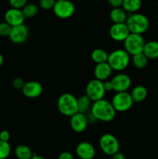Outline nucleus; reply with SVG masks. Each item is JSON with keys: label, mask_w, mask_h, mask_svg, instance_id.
<instances>
[{"label": "nucleus", "mask_w": 158, "mask_h": 159, "mask_svg": "<svg viewBox=\"0 0 158 159\" xmlns=\"http://www.w3.org/2000/svg\"><path fill=\"white\" fill-rule=\"evenodd\" d=\"M92 117L102 122H110L115 118L116 111L111 102L105 99L94 102L91 107Z\"/></svg>", "instance_id": "obj_1"}, {"label": "nucleus", "mask_w": 158, "mask_h": 159, "mask_svg": "<svg viewBox=\"0 0 158 159\" xmlns=\"http://www.w3.org/2000/svg\"><path fill=\"white\" fill-rule=\"evenodd\" d=\"M57 108H58L59 112L64 116L71 117L78 112L77 98H76L71 93H63L58 98Z\"/></svg>", "instance_id": "obj_2"}, {"label": "nucleus", "mask_w": 158, "mask_h": 159, "mask_svg": "<svg viewBox=\"0 0 158 159\" xmlns=\"http://www.w3.org/2000/svg\"><path fill=\"white\" fill-rule=\"evenodd\" d=\"M125 24L131 34L142 35L148 30L150 26V21L145 15L136 12L128 16Z\"/></svg>", "instance_id": "obj_3"}, {"label": "nucleus", "mask_w": 158, "mask_h": 159, "mask_svg": "<svg viewBox=\"0 0 158 159\" xmlns=\"http://www.w3.org/2000/svg\"><path fill=\"white\" fill-rule=\"evenodd\" d=\"M131 59L130 55L124 49H116L108 54V65L114 71H121L127 68L129 65Z\"/></svg>", "instance_id": "obj_4"}, {"label": "nucleus", "mask_w": 158, "mask_h": 159, "mask_svg": "<svg viewBox=\"0 0 158 159\" xmlns=\"http://www.w3.org/2000/svg\"><path fill=\"white\" fill-rule=\"evenodd\" d=\"M124 50L129 55H135L143 51L145 40L140 34H131L124 40Z\"/></svg>", "instance_id": "obj_5"}, {"label": "nucleus", "mask_w": 158, "mask_h": 159, "mask_svg": "<svg viewBox=\"0 0 158 159\" xmlns=\"http://www.w3.org/2000/svg\"><path fill=\"white\" fill-rule=\"evenodd\" d=\"M99 147L105 155L112 156L119 152V142L116 136L111 134H105L99 140Z\"/></svg>", "instance_id": "obj_6"}, {"label": "nucleus", "mask_w": 158, "mask_h": 159, "mask_svg": "<svg viewBox=\"0 0 158 159\" xmlns=\"http://www.w3.org/2000/svg\"><path fill=\"white\" fill-rule=\"evenodd\" d=\"M133 100L130 93L128 92L116 93L111 101L112 105L114 107L116 112L128 111L133 104Z\"/></svg>", "instance_id": "obj_7"}, {"label": "nucleus", "mask_w": 158, "mask_h": 159, "mask_svg": "<svg viewBox=\"0 0 158 159\" xmlns=\"http://www.w3.org/2000/svg\"><path fill=\"white\" fill-rule=\"evenodd\" d=\"M105 93L103 82L95 79L90 81L85 89V95L91 99V102H96L104 99Z\"/></svg>", "instance_id": "obj_8"}, {"label": "nucleus", "mask_w": 158, "mask_h": 159, "mask_svg": "<svg viewBox=\"0 0 158 159\" xmlns=\"http://www.w3.org/2000/svg\"><path fill=\"white\" fill-rule=\"evenodd\" d=\"M53 11L56 16L64 20L74 15L75 6L70 0H57L53 8Z\"/></svg>", "instance_id": "obj_9"}, {"label": "nucleus", "mask_w": 158, "mask_h": 159, "mask_svg": "<svg viewBox=\"0 0 158 159\" xmlns=\"http://www.w3.org/2000/svg\"><path fill=\"white\" fill-rule=\"evenodd\" d=\"M29 29L27 26L23 24L19 25V26H13L12 28L9 38L11 41L15 44H21L26 41L29 37Z\"/></svg>", "instance_id": "obj_10"}, {"label": "nucleus", "mask_w": 158, "mask_h": 159, "mask_svg": "<svg viewBox=\"0 0 158 159\" xmlns=\"http://www.w3.org/2000/svg\"><path fill=\"white\" fill-rule=\"evenodd\" d=\"M111 82L112 83L113 91L116 93L127 92L132 85V80L129 76L123 73L116 75L111 79Z\"/></svg>", "instance_id": "obj_11"}, {"label": "nucleus", "mask_w": 158, "mask_h": 159, "mask_svg": "<svg viewBox=\"0 0 158 159\" xmlns=\"http://www.w3.org/2000/svg\"><path fill=\"white\" fill-rule=\"evenodd\" d=\"M110 37L116 41H124L130 34L129 28L125 23H113L109 29Z\"/></svg>", "instance_id": "obj_12"}, {"label": "nucleus", "mask_w": 158, "mask_h": 159, "mask_svg": "<svg viewBox=\"0 0 158 159\" xmlns=\"http://www.w3.org/2000/svg\"><path fill=\"white\" fill-rule=\"evenodd\" d=\"M4 18L5 22L10 25L12 27L23 24L26 19L23 16L22 9H14V8H10L5 12Z\"/></svg>", "instance_id": "obj_13"}, {"label": "nucleus", "mask_w": 158, "mask_h": 159, "mask_svg": "<svg viewBox=\"0 0 158 159\" xmlns=\"http://www.w3.org/2000/svg\"><path fill=\"white\" fill-rule=\"evenodd\" d=\"M88 118L85 114L77 112L70 119V126L73 131L76 133H82L86 130L88 127Z\"/></svg>", "instance_id": "obj_14"}, {"label": "nucleus", "mask_w": 158, "mask_h": 159, "mask_svg": "<svg viewBox=\"0 0 158 159\" xmlns=\"http://www.w3.org/2000/svg\"><path fill=\"white\" fill-rule=\"evenodd\" d=\"M23 94L28 98L39 97L43 93V86L41 84L36 81H29L25 83L22 89Z\"/></svg>", "instance_id": "obj_15"}, {"label": "nucleus", "mask_w": 158, "mask_h": 159, "mask_svg": "<svg viewBox=\"0 0 158 159\" xmlns=\"http://www.w3.org/2000/svg\"><path fill=\"white\" fill-rule=\"evenodd\" d=\"M76 154L81 159H93L95 155V149L91 143L82 141L76 147Z\"/></svg>", "instance_id": "obj_16"}, {"label": "nucleus", "mask_w": 158, "mask_h": 159, "mask_svg": "<svg viewBox=\"0 0 158 159\" xmlns=\"http://www.w3.org/2000/svg\"><path fill=\"white\" fill-rule=\"evenodd\" d=\"M112 69L108 65V62L98 64L95 65L94 69V75L95 79H98L102 82L108 80V78L111 76Z\"/></svg>", "instance_id": "obj_17"}, {"label": "nucleus", "mask_w": 158, "mask_h": 159, "mask_svg": "<svg viewBox=\"0 0 158 159\" xmlns=\"http://www.w3.org/2000/svg\"><path fill=\"white\" fill-rule=\"evenodd\" d=\"M109 17L113 23H125L128 18V15L122 7L114 8L110 11Z\"/></svg>", "instance_id": "obj_18"}, {"label": "nucleus", "mask_w": 158, "mask_h": 159, "mask_svg": "<svg viewBox=\"0 0 158 159\" xmlns=\"http://www.w3.org/2000/svg\"><path fill=\"white\" fill-rule=\"evenodd\" d=\"M143 53L148 59L158 58V41L152 40L146 43Z\"/></svg>", "instance_id": "obj_19"}, {"label": "nucleus", "mask_w": 158, "mask_h": 159, "mask_svg": "<svg viewBox=\"0 0 158 159\" xmlns=\"http://www.w3.org/2000/svg\"><path fill=\"white\" fill-rule=\"evenodd\" d=\"M147 94H148L147 89L143 85H136L130 93L134 102H140L145 100L146 98L147 97Z\"/></svg>", "instance_id": "obj_20"}, {"label": "nucleus", "mask_w": 158, "mask_h": 159, "mask_svg": "<svg viewBox=\"0 0 158 159\" xmlns=\"http://www.w3.org/2000/svg\"><path fill=\"white\" fill-rule=\"evenodd\" d=\"M142 6V0H123L122 8L126 12L136 13Z\"/></svg>", "instance_id": "obj_21"}, {"label": "nucleus", "mask_w": 158, "mask_h": 159, "mask_svg": "<svg viewBox=\"0 0 158 159\" xmlns=\"http://www.w3.org/2000/svg\"><path fill=\"white\" fill-rule=\"evenodd\" d=\"M15 155L18 159H30L33 154L28 146L25 144H20L15 148Z\"/></svg>", "instance_id": "obj_22"}, {"label": "nucleus", "mask_w": 158, "mask_h": 159, "mask_svg": "<svg viewBox=\"0 0 158 159\" xmlns=\"http://www.w3.org/2000/svg\"><path fill=\"white\" fill-rule=\"evenodd\" d=\"M91 57L93 61H94L96 65H98V64L107 62L108 57V54H107L106 51H104L103 49L97 48V49H94V51L91 52Z\"/></svg>", "instance_id": "obj_23"}, {"label": "nucleus", "mask_w": 158, "mask_h": 159, "mask_svg": "<svg viewBox=\"0 0 158 159\" xmlns=\"http://www.w3.org/2000/svg\"><path fill=\"white\" fill-rule=\"evenodd\" d=\"M148 60L147 56L143 54V53H139L135 55L132 56L131 61L133 65L136 67L138 69H143V68H146V66L148 64Z\"/></svg>", "instance_id": "obj_24"}, {"label": "nucleus", "mask_w": 158, "mask_h": 159, "mask_svg": "<svg viewBox=\"0 0 158 159\" xmlns=\"http://www.w3.org/2000/svg\"><path fill=\"white\" fill-rule=\"evenodd\" d=\"M91 99L86 95L77 98V107H78L79 113L85 114V113H87L91 109Z\"/></svg>", "instance_id": "obj_25"}, {"label": "nucleus", "mask_w": 158, "mask_h": 159, "mask_svg": "<svg viewBox=\"0 0 158 159\" xmlns=\"http://www.w3.org/2000/svg\"><path fill=\"white\" fill-rule=\"evenodd\" d=\"M22 12H23L25 18H33L37 15V12H38V7L33 3H27L22 9Z\"/></svg>", "instance_id": "obj_26"}, {"label": "nucleus", "mask_w": 158, "mask_h": 159, "mask_svg": "<svg viewBox=\"0 0 158 159\" xmlns=\"http://www.w3.org/2000/svg\"><path fill=\"white\" fill-rule=\"evenodd\" d=\"M11 153V147L9 142L0 141V159H6Z\"/></svg>", "instance_id": "obj_27"}, {"label": "nucleus", "mask_w": 158, "mask_h": 159, "mask_svg": "<svg viewBox=\"0 0 158 159\" xmlns=\"http://www.w3.org/2000/svg\"><path fill=\"white\" fill-rule=\"evenodd\" d=\"M12 26L6 22L0 23V36L1 37H9L12 30Z\"/></svg>", "instance_id": "obj_28"}, {"label": "nucleus", "mask_w": 158, "mask_h": 159, "mask_svg": "<svg viewBox=\"0 0 158 159\" xmlns=\"http://www.w3.org/2000/svg\"><path fill=\"white\" fill-rule=\"evenodd\" d=\"M9 2L11 7L18 9H22L27 4V0H9Z\"/></svg>", "instance_id": "obj_29"}, {"label": "nucleus", "mask_w": 158, "mask_h": 159, "mask_svg": "<svg viewBox=\"0 0 158 159\" xmlns=\"http://www.w3.org/2000/svg\"><path fill=\"white\" fill-rule=\"evenodd\" d=\"M57 0H40V6L42 9L45 10H49L53 9L54 5H55Z\"/></svg>", "instance_id": "obj_30"}, {"label": "nucleus", "mask_w": 158, "mask_h": 159, "mask_svg": "<svg viewBox=\"0 0 158 159\" xmlns=\"http://www.w3.org/2000/svg\"><path fill=\"white\" fill-rule=\"evenodd\" d=\"M25 83H26V82H25L24 81H23V79H21V78H15V79L12 81V85H13L14 88L16 89L22 90V89L24 86Z\"/></svg>", "instance_id": "obj_31"}, {"label": "nucleus", "mask_w": 158, "mask_h": 159, "mask_svg": "<svg viewBox=\"0 0 158 159\" xmlns=\"http://www.w3.org/2000/svg\"><path fill=\"white\" fill-rule=\"evenodd\" d=\"M108 2L110 6L114 8H121L122 6L123 0H108Z\"/></svg>", "instance_id": "obj_32"}, {"label": "nucleus", "mask_w": 158, "mask_h": 159, "mask_svg": "<svg viewBox=\"0 0 158 159\" xmlns=\"http://www.w3.org/2000/svg\"><path fill=\"white\" fill-rule=\"evenodd\" d=\"M9 138H10V134H9V131L4 130L0 132V141L8 142L9 141Z\"/></svg>", "instance_id": "obj_33"}, {"label": "nucleus", "mask_w": 158, "mask_h": 159, "mask_svg": "<svg viewBox=\"0 0 158 159\" xmlns=\"http://www.w3.org/2000/svg\"><path fill=\"white\" fill-rule=\"evenodd\" d=\"M58 159H74V156L71 152H63L59 155Z\"/></svg>", "instance_id": "obj_34"}, {"label": "nucleus", "mask_w": 158, "mask_h": 159, "mask_svg": "<svg viewBox=\"0 0 158 159\" xmlns=\"http://www.w3.org/2000/svg\"><path fill=\"white\" fill-rule=\"evenodd\" d=\"M104 83V88H105V92L113 91V86L111 80H106L103 82Z\"/></svg>", "instance_id": "obj_35"}, {"label": "nucleus", "mask_w": 158, "mask_h": 159, "mask_svg": "<svg viewBox=\"0 0 158 159\" xmlns=\"http://www.w3.org/2000/svg\"><path fill=\"white\" fill-rule=\"evenodd\" d=\"M111 159H125V157L123 154L119 152L115 154V155H113Z\"/></svg>", "instance_id": "obj_36"}, {"label": "nucleus", "mask_w": 158, "mask_h": 159, "mask_svg": "<svg viewBox=\"0 0 158 159\" xmlns=\"http://www.w3.org/2000/svg\"><path fill=\"white\" fill-rule=\"evenodd\" d=\"M30 159H46V158H43V157L42 156H40V155H36V154H33V157Z\"/></svg>", "instance_id": "obj_37"}, {"label": "nucleus", "mask_w": 158, "mask_h": 159, "mask_svg": "<svg viewBox=\"0 0 158 159\" xmlns=\"http://www.w3.org/2000/svg\"><path fill=\"white\" fill-rule=\"evenodd\" d=\"M3 62H4V57H3L2 54L1 53H0V67H1L2 65Z\"/></svg>", "instance_id": "obj_38"}]
</instances>
